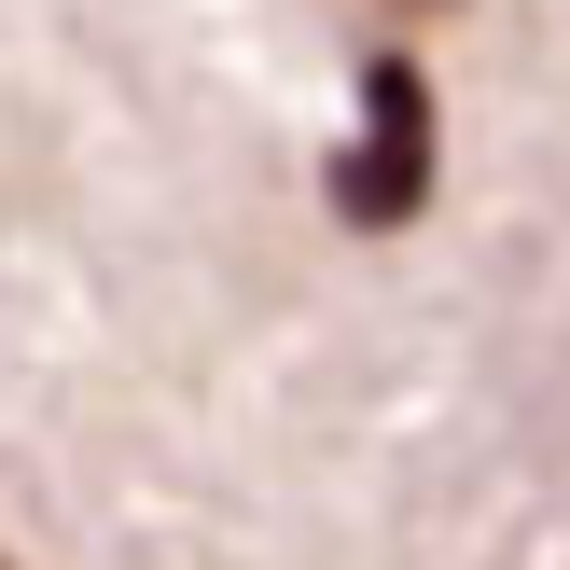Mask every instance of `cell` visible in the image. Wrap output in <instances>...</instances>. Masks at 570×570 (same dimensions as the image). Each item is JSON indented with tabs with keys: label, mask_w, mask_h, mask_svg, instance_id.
I'll use <instances>...</instances> for the list:
<instances>
[{
	"label": "cell",
	"mask_w": 570,
	"mask_h": 570,
	"mask_svg": "<svg viewBox=\"0 0 570 570\" xmlns=\"http://www.w3.org/2000/svg\"><path fill=\"white\" fill-rule=\"evenodd\" d=\"M432 209V70L417 56H362V139L334 154V223L390 237Z\"/></svg>",
	"instance_id": "1"
},
{
	"label": "cell",
	"mask_w": 570,
	"mask_h": 570,
	"mask_svg": "<svg viewBox=\"0 0 570 570\" xmlns=\"http://www.w3.org/2000/svg\"><path fill=\"white\" fill-rule=\"evenodd\" d=\"M0 570H14V557H0Z\"/></svg>",
	"instance_id": "2"
}]
</instances>
